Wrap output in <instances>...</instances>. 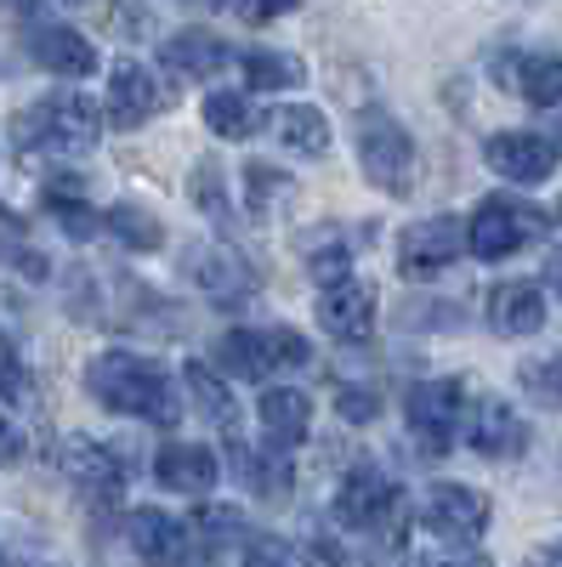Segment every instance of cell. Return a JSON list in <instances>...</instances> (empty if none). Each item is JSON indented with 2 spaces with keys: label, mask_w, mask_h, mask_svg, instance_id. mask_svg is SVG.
Here are the masks:
<instances>
[{
  "label": "cell",
  "mask_w": 562,
  "mask_h": 567,
  "mask_svg": "<svg viewBox=\"0 0 562 567\" xmlns=\"http://www.w3.org/2000/svg\"><path fill=\"white\" fill-rule=\"evenodd\" d=\"M85 392L114 414L149 420V425H176L182 420V398L176 381L143 352H98L85 369Z\"/></svg>",
  "instance_id": "cell-1"
},
{
  "label": "cell",
  "mask_w": 562,
  "mask_h": 567,
  "mask_svg": "<svg viewBox=\"0 0 562 567\" xmlns=\"http://www.w3.org/2000/svg\"><path fill=\"white\" fill-rule=\"evenodd\" d=\"M98 136H103V109L91 97H80V91H52L29 114H18V142L34 154H52V159L91 154Z\"/></svg>",
  "instance_id": "cell-2"
},
{
  "label": "cell",
  "mask_w": 562,
  "mask_h": 567,
  "mask_svg": "<svg viewBox=\"0 0 562 567\" xmlns=\"http://www.w3.org/2000/svg\"><path fill=\"white\" fill-rule=\"evenodd\" d=\"M358 165L381 194H409L415 187V136L387 114V109H364L358 114Z\"/></svg>",
  "instance_id": "cell-3"
},
{
  "label": "cell",
  "mask_w": 562,
  "mask_h": 567,
  "mask_svg": "<svg viewBox=\"0 0 562 567\" xmlns=\"http://www.w3.org/2000/svg\"><path fill=\"white\" fill-rule=\"evenodd\" d=\"M403 494L398 483L387 477V471H375V465H358L347 471V483L336 488V523L352 528V534H403Z\"/></svg>",
  "instance_id": "cell-4"
},
{
  "label": "cell",
  "mask_w": 562,
  "mask_h": 567,
  "mask_svg": "<svg viewBox=\"0 0 562 567\" xmlns=\"http://www.w3.org/2000/svg\"><path fill=\"white\" fill-rule=\"evenodd\" d=\"M545 233V216L534 205H518V199H483L466 221V245H472L478 261H505L511 250H523L529 239Z\"/></svg>",
  "instance_id": "cell-5"
},
{
  "label": "cell",
  "mask_w": 562,
  "mask_h": 567,
  "mask_svg": "<svg viewBox=\"0 0 562 567\" xmlns=\"http://www.w3.org/2000/svg\"><path fill=\"white\" fill-rule=\"evenodd\" d=\"M182 272L200 284V290L216 301V307H245L251 290H256V272L251 261L233 250V245H216V239H200V245H187V261Z\"/></svg>",
  "instance_id": "cell-6"
},
{
  "label": "cell",
  "mask_w": 562,
  "mask_h": 567,
  "mask_svg": "<svg viewBox=\"0 0 562 567\" xmlns=\"http://www.w3.org/2000/svg\"><path fill=\"white\" fill-rule=\"evenodd\" d=\"M403 420H409V437L427 454H449V443L460 432V381H420V386H409Z\"/></svg>",
  "instance_id": "cell-7"
},
{
  "label": "cell",
  "mask_w": 562,
  "mask_h": 567,
  "mask_svg": "<svg viewBox=\"0 0 562 567\" xmlns=\"http://www.w3.org/2000/svg\"><path fill=\"white\" fill-rule=\"evenodd\" d=\"M466 250V227L454 216H432V221H415L398 233V272L403 278H438L443 267H454Z\"/></svg>",
  "instance_id": "cell-8"
},
{
  "label": "cell",
  "mask_w": 562,
  "mask_h": 567,
  "mask_svg": "<svg viewBox=\"0 0 562 567\" xmlns=\"http://www.w3.org/2000/svg\"><path fill=\"white\" fill-rule=\"evenodd\" d=\"M375 318H381V296H375L369 278H341V284H330V290H318L324 336H336L347 347H364L375 336Z\"/></svg>",
  "instance_id": "cell-9"
},
{
  "label": "cell",
  "mask_w": 562,
  "mask_h": 567,
  "mask_svg": "<svg viewBox=\"0 0 562 567\" xmlns=\"http://www.w3.org/2000/svg\"><path fill=\"white\" fill-rule=\"evenodd\" d=\"M420 516H427V534H438L443 545H478L489 528V499L466 483H438Z\"/></svg>",
  "instance_id": "cell-10"
},
{
  "label": "cell",
  "mask_w": 562,
  "mask_h": 567,
  "mask_svg": "<svg viewBox=\"0 0 562 567\" xmlns=\"http://www.w3.org/2000/svg\"><path fill=\"white\" fill-rule=\"evenodd\" d=\"M63 471H69V483L91 499V505H120V494H125V465L98 443V437H63Z\"/></svg>",
  "instance_id": "cell-11"
},
{
  "label": "cell",
  "mask_w": 562,
  "mask_h": 567,
  "mask_svg": "<svg viewBox=\"0 0 562 567\" xmlns=\"http://www.w3.org/2000/svg\"><path fill=\"white\" fill-rule=\"evenodd\" d=\"M556 142L551 136H540V131H500V136H489V148H483V159H489V171H500L505 182H545L551 171H556Z\"/></svg>",
  "instance_id": "cell-12"
},
{
  "label": "cell",
  "mask_w": 562,
  "mask_h": 567,
  "mask_svg": "<svg viewBox=\"0 0 562 567\" xmlns=\"http://www.w3.org/2000/svg\"><path fill=\"white\" fill-rule=\"evenodd\" d=\"M125 539L143 567H187V528L160 505H136L125 516Z\"/></svg>",
  "instance_id": "cell-13"
},
{
  "label": "cell",
  "mask_w": 562,
  "mask_h": 567,
  "mask_svg": "<svg viewBox=\"0 0 562 567\" xmlns=\"http://www.w3.org/2000/svg\"><path fill=\"white\" fill-rule=\"evenodd\" d=\"M466 437H472V449H478L483 460H518V454L529 449V425H523V414L511 409L505 398L483 392V398L472 403V425H466Z\"/></svg>",
  "instance_id": "cell-14"
},
{
  "label": "cell",
  "mask_w": 562,
  "mask_h": 567,
  "mask_svg": "<svg viewBox=\"0 0 562 567\" xmlns=\"http://www.w3.org/2000/svg\"><path fill=\"white\" fill-rule=\"evenodd\" d=\"M489 329L511 341H529L545 329V290L529 278H505L489 290Z\"/></svg>",
  "instance_id": "cell-15"
},
{
  "label": "cell",
  "mask_w": 562,
  "mask_h": 567,
  "mask_svg": "<svg viewBox=\"0 0 562 567\" xmlns=\"http://www.w3.org/2000/svg\"><path fill=\"white\" fill-rule=\"evenodd\" d=\"M160 109H165V85H160L143 63H120V69L109 74V120H114L120 131L149 125Z\"/></svg>",
  "instance_id": "cell-16"
},
{
  "label": "cell",
  "mask_w": 562,
  "mask_h": 567,
  "mask_svg": "<svg viewBox=\"0 0 562 567\" xmlns=\"http://www.w3.org/2000/svg\"><path fill=\"white\" fill-rule=\"evenodd\" d=\"M29 52L45 74H58V80H85L91 69H98V45H91L85 34H74L69 23H40L29 34Z\"/></svg>",
  "instance_id": "cell-17"
},
{
  "label": "cell",
  "mask_w": 562,
  "mask_h": 567,
  "mask_svg": "<svg viewBox=\"0 0 562 567\" xmlns=\"http://www.w3.org/2000/svg\"><path fill=\"white\" fill-rule=\"evenodd\" d=\"M154 477L171 494H211L216 477H222V460L205 443H165L154 454Z\"/></svg>",
  "instance_id": "cell-18"
},
{
  "label": "cell",
  "mask_w": 562,
  "mask_h": 567,
  "mask_svg": "<svg viewBox=\"0 0 562 567\" xmlns=\"http://www.w3.org/2000/svg\"><path fill=\"white\" fill-rule=\"evenodd\" d=\"M227 45L211 34V29H182L160 45V63L176 74V80H211L216 69H227Z\"/></svg>",
  "instance_id": "cell-19"
},
{
  "label": "cell",
  "mask_w": 562,
  "mask_h": 567,
  "mask_svg": "<svg viewBox=\"0 0 562 567\" xmlns=\"http://www.w3.org/2000/svg\"><path fill=\"white\" fill-rule=\"evenodd\" d=\"M313 425V403L296 392V386H273L262 392V432L273 449H296Z\"/></svg>",
  "instance_id": "cell-20"
},
{
  "label": "cell",
  "mask_w": 562,
  "mask_h": 567,
  "mask_svg": "<svg viewBox=\"0 0 562 567\" xmlns=\"http://www.w3.org/2000/svg\"><path fill=\"white\" fill-rule=\"evenodd\" d=\"M273 136L285 142L290 154H307V159H318V154H330V120H324V109H307V103H290V109H278L273 120Z\"/></svg>",
  "instance_id": "cell-21"
},
{
  "label": "cell",
  "mask_w": 562,
  "mask_h": 567,
  "mask_svg": "<svg viewBox=\"0 0 562 567\" xmlns=\"http://www.w3.org/2000/svg\"><path fill=\"white\" fill-rule=\"evenodd\" d=\"M216 363L227 374H245V381H267V374L278 369L273 363V336L267 329H227V336L216 341Z\"/></svg>",
  "instance_id": "cell-22"
},
{
  "label": "cell",
  "mask_w": 562,
  "mask_h": 567,
  "mask_svg": "<svg viewBox=\"0 0 562 567\" xmlns=\"http://www.w3.org/2000/svg\"><path fill=\"white\" fill-rule=\"evenodd\" d=\"M182 381H187V392H194V403H200V414L211 420V425H222V432H233L239 425V403H233V392H227V381L211 369V363H187L182 369Z\"/></svg>",
  "instance_id": "cell-23"
},
{
  "label": "cell",
  "mask_w": 562,
  "mask_h": 567,
  "mask_svg": "<svg viewBox=\"0 0 562 567\" xmlns=\"http://www.w3.org/2000/svg\"><path fill=\"white\" fill-rule=\"evenodd\" d=\"M285 454H290V449H256V454L245 449V454H239L245 488H256V494L273 499V505L285 499V494H290V460H285Z\"/></svg>",
  "instance_id": "cell-24"
},
{
  "label": "cell",
  "mask_w": 562,
  "mask_h": 567,
  "mask_svg": "<svg viewBox=\"0 0 562 567\" xmlns=\"http://www.w3.org/2000/svg\"><path fill=\"white\" fill-rule=\"evenodd\" d=\"M523 91V97L534 103V109H556L562 103V58H551V52H534V58H518V69H511Z\"/></svg>",
  "instance_id": "cell-25"
},
{
  "label": "cell",
  "mask_w": 562,
  "mask_h": 567,
  "mask_svg": "<svg viewBox=\"0 0 562 567\" xmlns=\"http://www.w3.org/2000/svg\"><path fill=\"white\" fill-rule=\"evenodd\" d=\"M296 194L290 171H278L267 159H251L245 165V199H251V216H273V205H285Z\"/></svg>",
  "instance_id": "cell-26"
},
{
  "label": "cell",
  "mask_w": 562,
  "mask_h": 567,
  "mask_svg": "<svg viewBox=\"0 0 562 567\" xmlns=\"http://www.w3.org/2000/svg\"><path fill=\"white\" fill-rule=\"evenodd\" d=\"M245 74L256 91H285V85H302L307 69L296 52H267V45H256V52H245Z\"/></svg>",
  "instance_id": "cell-27"
},
{
  "label": "cell",
  "mask_w": 562,
  "mask_h": 567,
  "mask_svg": "<svg viewBox=\"0 0 562 567\" xmlns=\"http://www.w3.org/2000/svg\"><path fill=\"white\" fill-rule=\"evenodd\" d=\"M103 227L114 233L120 245H131V250H160V221L143 210V205H114V210H103Z\"/></svg>",
  "instance_id": "cell-28"
},
{
  "label": "cell",
  "mask_w": 562,
  "mask_h": 567,
  "mask_svg": "<svg viewBox=\"0 0 562 567\" xmlns=\"http://www.w3.org/2000/svg\"><path fill=\"white\" fill-rule=\"evenodd\" d=\"M205 125L216 131V136H227V142H239V136H251V103L239 97V91H211L205 97Z\"/></svg>",
  "instance_id": "cell-29"
},
{
  "label": "cell",
  "mask_w": 562,
  "mask_h": 567,
  "mask_svg": "<svg viewBox=\"0 0 562 567\" xmlns=\"http://www.w3.org/2000/svg\"><path fill=\"white\" fill-rule=\"evenodd\" d=\"M194 534L216 550V545H233V539H245V511L239 505H200L194 511Z\"/></svg>",
  "instance_id": "cell-30"
},
{
  "label": "cell",
  "mask_w": 562,
  "mask_h": 567,
  "mask_svg": "<svg viewBox=\"0 0 562 567\" xmlns=\"http://www.w3.org/2000/svg\"><path fill=\"white\" fill-rule=\"evenodd\" d=\"M187 194H194V205H200L205 216H216V221H227V216H233L227 187H222V165H216V159L194 165V182H187Z\"/></svg>",
  "instance_id": "cell-31"
},
{
  "label": "cell",
  "mask_w": 562,
  "mask_h": 567,
  "mask_svg": "<svg viewBox=\"0 0 562 567\" xmlns=\"http://www.w3.org/2000/svg\"><path fill=\"white\" fill-rule=\"evenodd\" d=\"M45 205H52V216H58V227L69 233V239H91V233H103V210H91L85 199H63V194H52Z\"/></svg>",
  "instance_id": "cell-32"
},
{
  "label": "cell",
  "mask_w": 562,
  "mask_h": 567,
  "mask_svg": "<svg viewBox=\"0 0 562 567\" xmlns=\"http://www.w3.org/2000/svg\"><path fill=\"white\" fill-rule=\"evenodd\" d=\"M336 414L347 425H369L375 414H381V392H375V386H341L336 392Z\"/></svg>",
  "instance_id": "cell-33"
},
{
  "label": "cell",
  "mask_w": 562,
  "mask_h": 567,
  "mask_svg": "<svg viewBox=\"0 0 562 567\" xmlns=\"http://www.w3.org/2000/svg\"><path fill=\"white\" fill-rule=\"evenodd\" d=\"M23 392H29L23 358H18V347L7 336H0V403H23Z\"/></svg>",
  "instance_id": "cell-34"
},
{
  "label": "cell",
  "mask_w": 562,
  "mask_h": 567,
  "mask_svg": "<svg viewBox=\"0 0 562 567\" xmlns=\"http://www.w3.org/2000/svg\"><path fill=\"white\" fill-rule=\"evenodd\" d=\"M267 336H273V363L278 369H307L313 363L307 336H296V329H267Z\"/></svg>",
  "instance_id": "cell-35"
},
{
  "label": "cell",
  "mask_w": 562,
  "mask_h": 567,
  "mask_svg": "<svg viewBox=\"0 0 562 567\" xmlns=\"http://www.w3.org/2000/svg\"><path fill=\"white\" fill-rule=\"evenodd\" d=\"M523 386H529V392H540L545 403H556V409H562V358L534 363V369L523 363Z\"/></svg>",
  "instance_id": "cell-36"
},
{
  "label": "cell",
  "mask_w": 562,
  "mask_h": 567,
  "mask_svg": "<svg viewBox=\"0 0 562 567\" xmlns=\"http://www.w3.org/2000/svg\"><path fill=\"white\" fill-rule=\"evenodd\" d=\"M302 567H352V556L336 545V539H324V534H313L307 545H302Z\"/></svg>",
  "instance_id": "cell-37"
},
{
  "label": "cell",
  "mask_w": 562,
  "mask_h": 567,
  "mask_svg": "<svg viewBox=\"0 0 562 567\" xmlns=\"http://www.w3.org/2000/svg\"><path fill=\"white\" fill-rule=\"evenodd\" d=\"M307 272H313V284H318V290H330V284L352 278V272H347V250H318V256L307 261Z\"/></svg>",
  "instance_id": "cell-38"
},
{
  "label": "cell",
  "mask_w": 562,
  "mask_h": 567,
  "mask_svg": "<svg viewBox=\"0 0 562 567\" xmlns=\"http://www.w3.org/2000/svg\"><path fill=\"white\" fill-rule=\"evenodd\" d=\"M296 7H302V0H239V18L245 23H273V18H285Z\"/></svg>",
  "instance_id": "cell-39"
},
{
  "label": "cell",
  "mask_w": 562,
  "mask_h": 567,
  "mask_svg": "<svg viewBox=\"0 0 562 567\" xmlns=\"http://www.w3.org/2000/svg\"><path fill=\"white\" fill-rule=\"evenodd\" d=\"M245 567H290V550L278 545V539H251V550H245Z\"/></svg>",
  "instance_id": "cell-40"
},
{
  "label": "cell",
  "mask_w": 562,
  "mask_h": 567,
  "mask_svg": "<svg viewBox=\"0 0 562 567\" xmlns=\"http://www.w3.org/2000/svg\"><path fill=\"white\" fill-rule=\"evenodd\" d=\"M23 460V432L12 425V414L0 409V465H18Z\"/></svg>",
  "instance_id": "cell-41"
},
{
  "label": "cell",
  "mask_w": 562,
  "mask_h": 567,
  "mask_svg": "<svg viewBox=\"0 0 562 567\" xmlns=\"http://www.w3.org/2000/svg\"><path fill=\"white\" fill-rule=\"evenodd\" d=\"M443 567H494V561L478 556V550H466V556H454V561H443Z\"/></svg>",
  "instance_id": "cell-42"
},
{
  "label": "cell",
  "mask_w": 562,
  "mask_h": 567,
  "mask_svg": "<svg viewBox=\"0 0 562 567\" xmlns=\"http://www.w3.org/2000/svg\"><path fill=\"white\" fill-rule=\"evenodd\" d=\"M545 278H551V290L562 296V256H551V267H545Z\"/></svg>",
  "instance_id": "cell-43"
},
{
  "label": "cell",
  "mask_w": 562,
  "mask_h": 567,
  "mask_svg": "<svg viewBox=\"0 0 562 567\" xmlns=\"http://www.w3.org/2000/svg\"><path fill=\"white\" fill-rule=\"evenodd\" d=\"M540 567H562V545H551V550H545V561H540Z\"/></svg>",
  "instance_id": "cell-44"
},
{
  "label": "cell",
  "mask_w": 562,
  "mask_h": 567,
  "mask_svg": "<svg viewBox=\"0 0 562 567\" xmlns=\"http://www.w3.org/2000/svg\"><path fill=\"white\" fill-rule=\"evenodd\" d=\"M7 7H12V12H34V7H40V0H7Z\"/></svg>",
  "instance_id": "cell-45"
},
{
  "label": "cell",
  "mask_w": 562,
  "mask_h": 567,
  "mask_svg": "<svg viewBox=\"0 0 562 567\" xmlns=\"http://www.w3.org/2000/svg\"><path fill=\"white\" fill-rule=\"evenodd\" d=\"M187 7H222V0H187Z\"/></svg>",
  "instance_id": "cell-46"
},
{
  "label": "cell",
  "mask_w": 562,
  "mask_h": 567,
  "mask_svg": "<svg viewBox=\"0 0 562 567\" xmlns=\"http://www.w3.org/2000/svg\"><path fill=\"white\" fill-rule=\"evenodd\" d=\"M194 567H216V561H211V556H205V561H194Z\"/></svg>",
  "instance_id": "cell-47"
},
{
  "label": "cell",
  "mask_w": 562,
  "mask_h": 567,
  "mask_svg": "<svg viewBox=\"0 0 562 567\" xmlns=\"http://www.w3.org/2000/svg\"><path fill=\"white\" fill-rule=\"evenodd\" d=\"M0 567H7V550H0Z\"/></svg>",
  "instance_id": "cell-48"
},
{
  "label": "cell",
  "mask_w": 562,
  "mask_h": 567,
  "mask_svg": "<svg viewBox=\"0 0 562 567\" xmlns=\"http://www.w3.org/2000/svg\"><path fill=\"white\" fill-rule=\"evenodd\" d=\"M69 7H80V0H69Z\"/></svg>",
  "instance_id": "cell-49"
}]
</instances>
